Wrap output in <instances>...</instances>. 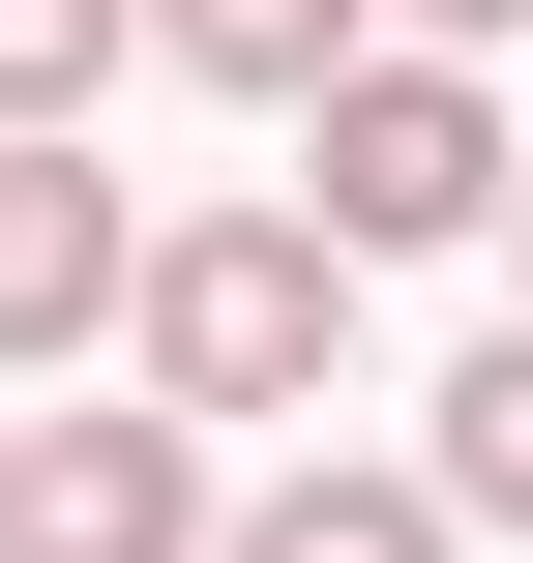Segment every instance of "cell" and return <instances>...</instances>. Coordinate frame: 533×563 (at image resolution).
I'll return each instance as SVG.
<instances>
[{"instance_id": "1", "label": "cell", "mask_w": 533, "mask_h": 563, "mask_svg": "<svg viewBox=\"0 0 533 563\" xmlns=\"http://www.w3.org/2000/svg\"><path fill=\"white\" fill-rule=\"evenodd\" d=\"M119 386H148V416H208V445H237V416H326V386H356V238H326V208H178V238H148V327H119Z\"/></svg>"}, {"instance_id": "2", "label": "cell", "mask_w": 533, "mask_h": 563, "mask_svg": "<svg viewBox=\"0 0 533 563\" xmlns=\"http://www.w3.org/2000/svg\"><path fill=\"white\" fill-rule=\"evenodd\" d=\"M297 208H326L356 267H415V238H504V208H533V119H504V59H415V30H386V59L297 119Z\"/></svg>"}, {"instance_id": "3", "label": "cell", "mask_w": 533, "mask_h": 563, "mask_svg": "<svg viewBox=\"0 0 533 563\" xmlns=\"http://www.w3.org/2000/svg\"><path fill=\"white\" fill-rule=\"evenodd\" d=\"M0 563H237L208 416H148V386H59V416H30V534H0Z\"/></svg>"}, {"instance_id": "4", "label": "cell", "mask_w": 533, "mask_h": 563, "mask_svg": "<svg viewBox=\"0 0 533 563\" xmlns=\"http://www.w3.org/2000/svg\"><path fill=\"white\" fill-rule=\"evenodd\" d=\"M148 238H178V208H119L89 148H0V386H89V356L148 327Z\"/></svg>"}, {"instance_id": "5", "label": "cell", "mask_w": 533, "mask_h": 563, "mask_svg": "<svg viewBox=\"0 0 533 563\" xmlns=\"http://www.w3.org/2000/svg\"><path fill=\"white\" fill-rule=\"evenodd\" d=\"M237 563H475V534L415 445H297V475H237Z\"/></svg>"}, {"instance_id": "6", "label": "cell", "mask_w": 533, "mask_h": 563, "mask_svg": "<svg viewBox=\"0 0 533 563\" xmlns=\"http://www.w3.org/2000/svg\"><path fill=\"white\" fill-rule=\"evenodd\" d=\"M148 59H178V89H237V119H326V89L386 59V0H148Z\"/></svg>"}, {"instance_id": "7", "label": "cell", "mask_w": 533, "mask_h": 563, "mask_svg": "<svg viewBox=\"0 0 533 563\" xmlns=\"http://www.w3.org/2000/svg\"><path fill=\"white\" fill-rule=\"evenodd\" d=\"M415 475H445V534H533V327H475L415 386Z\"/></svg>"}, {"instance_id": "8", "label": "cell", "mask_w": 533, "mask_h": 563, "mask_svg": "<svg viewBox=\"0 0 533 563\" xmlns=\"http://www.w3.org/2000/svg\"><path fill=\"white\" fill-rule=\"evenodd\" d=\"M119 59H148V0H0V148H89Z\"/></svg>"}, {"instance_id": "9", "label": "cell", "mask_w": 533, "mask_h": 563, "mask_svg": "<svg viewBox=\"0 0 533 563\" xmlns=\"http://www.w3.org/2000/svg\"><path fill=\"white\" fill-rule=\"evenodd\" d=\"M386 30H415V59H504V30H533V0H386Z\"/></svg>"}, {"instance_id": "10", "label": "cell", "mask_w": 533, "mask_h": 563, "mask_svg": "<svg viewBox=\"0 0 533 563\" xmlns=\"http://www.w3.org/2000/svg\"><path fill=\"white\" fill-rule=\"evenodd\" d=\"M0 534H30V416H0Z\"/></svg>"}, {"instance_id": "11", "label": "cell", "mask_w": 533, "mask_h": 563, "mask_svg": "<svg viewBox=\"0 0 533 563\" xmlns=\"http://www.w3.org/2000/svg\"><path fill=\"white\" fill-rule=\"evenodd\" d=\"M504 327H533V208H504Z\"/></svg>"}]
</instances>
